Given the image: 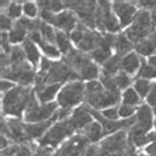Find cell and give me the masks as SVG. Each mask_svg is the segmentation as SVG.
<instances>
[{
  "instance_id": "603a6c76",
  "label": "cell",
  "mask_w": 156,
  "mask_h": 156,
  "mask_svg": "<svg viewBox=\"0 0 156 156\" xmlns=\"http://www.w3.org/2000/svg\"><path fill=\"white\" fill-rule=\"evenodd\" d=\"M134 49H135V53L139 54V56H143V57H151L155 54V49H154V45L152 42L146 38V40L138 42V44L134 45Z\"/></svg>"
},
{
  "instance_id": "d6a6232c",
  "label": "cell",
  "mask_w": 156,
  "mask_h": 156,
  "mask_svg": "<svg viewBox=\"0 0 156 156\" xmlns=\"http://www.w3.org/2000/svg\"><path fill=\"white\" fill-rule=\"evenodd\" d=\"M101 114L107 120H118L119 118V108L118 107H108L101 111Z\"/></svg>"
},
{
  "instance_id": "836d02e7",
  "label": "cell",
  "mask_w": 156,
  "mask_h": 156,
  "mask_svg": "<svg viewBox=\"0 0 156 156\" xmlns=\"http://www.w3.org/2000/svg\"><path fill=\"white\" fill-rule=\"evenodd\" d=\"M0 27H2L3 32H5V30H11V29L13 28L12 19H9L7 15L2 13V16H0Z\"/></svg>"
},
{
  "instance_id": "4316f807",
  "label": "cell",
  "mask_w": 156,
  "mask_h": 156,
  "mask_svg": "<svg viewBox=\"0 0 156 156\" xmlns=\"http://www.w3.org/2000/svg\"><path fill=\"white\" fill-rule=\"evenodd\" d=\"M40 33H41L42 38H44V41L54 45V42H56V30L52 28V25L46 24V23H44V21H41Z\"/></svg>"
},
{
  "instance_id": "6da1fadb",
  "label": "cell",
  "mask_w": 156,
  "mask_h": 156,
  "mask_svg": "<svg viewBox=\"0 0 156 156\" xmlns=\"http://www.w3.org/2000/svg\"><path fill=\"white\" fill-rule=\"evenodd\" d=\"M33 90L29 86H15L12 90L7 91L3 95V111L7 115H13L19 118L23 112H25L29 97Z\"/></svg>"
},
{
  "instance_id": "f35d334b",
  "label": "cell",
  "mask_w": 156,
  "mask_h": 156,
  "mask_svg": "<svg viewBox=\"0 0 156 156\" xmlns=\"http://www.w3.org/2000/svg\"><path fill=\"white\" fill-rule=\"evenodd\" d=\"M120 156H139V154H136V152H135V147L134 146L128 144V147L126 148V151H124Z\"/></svg>"
},
{
  "instance_id": "277c9868",
  "label": "cell",
  "mask_w": 156,
  "mask_h": 156,
  "mask_svg": "<svg viewBox=\"0 0 156 156\" xmlns=\"http://www.w3.org/2000/svg\"><path fill=\"white\" fill-rule=\"evenodd\" d=\"M128 147V132L126 131H118L115 134L107 136L102 140L99 144V150L103 154H114V155H122L126 148Z\"/></svg>"
},
{
  "instance_id": "7dc6e473",
  "label": "cell",
  "mask_w": 156,
  "mask_h": 156,
  "mask_svg": "<svg viewBox=\"0 0 156 156\" xmlns=\"http://www.w3.org/2000/svg\"><path fill=\"white\" fill-rule=\"evenodd\" d=\"M139 156H150V155H143V154H140Z\"/></svg>"
},
{
  "instance_id": "d4e9b609",
  "label": "cell",
  "mask_w": 156,
  "mask_h": 156,
  "mask_svg": "<svg viewBox=\"0 0 156 156\" xmlns=\"http://www.w3.org/2000/svg\"><path fill=\"white\" fill-rule=\"evenodd\" d=\"M134 89L139 94L140 98H147L148 94H150V91H151V89H152V83L148 80L136 78L135 82H134Z\"/></svg>"
},
{
  "instance_id": "cb8c5ba5",
  "label": "cell",
  "mask_w": 156,
  "mask_h": 156,
  "mask_svg": "<svg viewBox=\"0 0 156 156\" xmlns=\"http://www.w3.org/2000/svg\"><path fill=\"white\" fill-rule=\"evenodd\" d=\"M140 99L142 98H140L139 94L135 91L134 87H130V89H127V90H124L122 94V103L128 105V106H132V107L139 106Z\"/></svg>"
},
{
  "instance_id": "bcb514c9",
  "label": "cell",
  "mask_w": 156,
  "mask_h": 156,
  "mask_svg": "<svg viewBox=\"0 0 156 156\" xmlns=\"http://www.w3.org/2000/svg\"><path fill=\"white\" fill-rule=\"evenodd\" d=\"M9 4H11L9 2H2V9H4V8H5V5H7V7H9Z\"/></svg>"
},
{
  "instance_id": "ba28073f",
  "label": "cell",
  "mask_w": 156,
  "mask_h": 156,
  "mask_svg": "<svg viewBox=\"0 0 156 156\" xmlns=\"http://www.w3.org/2000/svg\"><path fill=\"white\" fill-rule=\"evenodd\" d=\"M135 118H136V122L131 128L138 130L140 132H144V134L151 132L152 127H154V110L151 108L150 105L147 103L140 105L135 114Z\"/></svg>"
},
{
  "instance_id": "1f68e13d",
  "label": "cell",
  "mask_w": 156,
  "mask_h": 156,
  "mask_svg": "<svg viewBox=\"0 0 156 156\" xmlns=\"http://www.w3.org/2000/svg\"><path fill=\"white\" fill-rule=\"evenodd\" d=\"M23 12H24L29 19H34L38 13L37 5L32 2H27V3H24V5H23Z\"/></svg>"
},
{
  "instance_id": "ab89813d",
  "label": "cell",
  "mask_w": 156,
  "mask_h": 156,
  "mask_svg": "<svg viewBox=\"0 0 156 156\" xmlns=\"http://www.w3.org/2000/svg\"><path fill=\"white\" fill-rule=\"evenodd\" d=\"M148 40L152 42V45H154V49H155V54H156V29L152 32L150 36H148Z\"/></svg>"
},
{
  "instance_id": "ee69618b",
  "label": "cell",
  "mask_w": 156,
  "mask_h": 156,
  "mask_svg": "<svg viewBox=\"0 0 156 156\" xmlns=\"http://www.w3.org/2000/svg\"><path fill=\"white\" fill-rule=\"evenodd\" d=\"M98 156H119V155H114V154H103V152L99 150V152H98Z\"/></svg>"
},
{
  "instance_id": "b9f144b4",
  "label": "cell",
  "mask_w": 156,
  "mask_h": 156,
  "mask_svg": "<svg viewBox=\"0 0 156 156\" xmlns=\"http://www.w3.org/2000/svg\"><path fill=\"white\" fill-rule=\"evenodd\" d=\"M147 62L150 64L152 68H154L155 70H156V54H154V56H151V57H148V60H147Z\"/></svg>"
},
{
  "instance_id": "f6af8a7d",
  "label": "cell",
  "mask_w": 156,
  "mask_h": 156,
  "mask_svg": "<svg viewBox=\"0 0 156 156\" xmlns=\"http://www.w3.org/2000/svg\"><path fill=\"white\" fill-rule=\"evenodd\" d=\"M152 110H154V116H155V119H154V127H155V132H156V107H154Z\"/></svg>"
},
{
  "instance_id": "f546056e",
  "label": "cell",
  "mask_w": 156,
  "mask_h": 156,
  "mask_svg": "<svg viewBox=\"0 0 156 156\" xmlns=\"http://www.w3.org/2000/svg\"><path fill=\"white\" fill-rule=\"evenodd\" d=\"M21 13H23V7L20 5V3L17 2H12L9 4V7L7 8V16H8L9 19H15V20H19V19H21Z\"/></svg>"
},
{
  "instance_id": "60d3db41",
  "label": "cell",
  "mask_w": 156,
  "mask_h": 156,
  "mask_svg": "<svg viewBox=\"0 0 156 156\" xmlns=\"http://www.w3.org/2000/svg\"><path fill=\"white\" fill-rule=\"evenodd\" d=\"M9 147V142L8 139H5V135H2V151Z\"/></svg>"
},
{
  "instance_id": "44dd1931",
  "label": "cell",
  "mask_w": 156,
  "mask_h": 156,
  "mask_svg": "<svg viewBox=\"0 0 156 156\" xmlns=\"http://www.w3.org/2000/svg\"><path fill=\"white\" fill-rule=\"evenodd\" d=\"M27 34L29 36V32L27 29H24L20 24H15L13 28L9 30L8 33V37H9V42L11 44H23L25 40H27Z\"/></svg>"
},
{
  "instance_id": "7c38bea8",
  "label": "cell",
  "mask_w": 156,
  "mask_h": 156,
  "mask_svg": "<svg viewBox=\"0 0 156 156\" xmlns=\"http://www.w3.org/2000/svg\"><path fill=\"white\" fill-rule=\"evenodd\" d=\"M52 123H53V119L46 120V122H40V123H24V128H25L27 135L29 136V139L40 140L48 132Z\"/></svg>"
},
{
  "instance_id": "ac0fdd59",
  "label": "cell",
  "mask_w": 156,
  "mask_h": 156,
  "mask_svg": "<svg viewBox=\"0 0 156 156\" xmlns=\"http://www.w3.org/2000/svg\"><path fill=\"white\" fill-rule=\"evenodd\" d=\"M99 76H101L99 68L93 60L89 61L87 64L78 72L80 80H85V81H89V82H90V81H97L99 78Z\"/></svg>"
},
{
  "instance_id": "83f0119b",
  "label": "cell",
  "mask_w": 156,
  "mask_h": 156,
  "mask_svg": "<svg viewBox=\"0 0 156 156\" xmlns=\"http://www.w3.org/2000/svg\"><path fill=\"white\" fill-rule=\"evenodd\" d=\"M9 56V65H20L23 62H25V53L23 48H19V46H13Z\"/></svg>"
},
{
  "instance_id": "8992f818",
  "label": "cell",
  "mask_w": 156,
  "mask_h": 156,
  "mask_svg": "<svg viewBox=\"0 0 156 156\" xmlns=\"http://www.w3.org/2000/svg\"><path fill=\"white\" fill-rule=\"evenodd\" d=\"M58 103L57 102H49V103H41L36 108L30 111H27L24 115V119L27 123H40L50 120L57 112Z\"/></svg>"
},
{
  "instance_id": "3957f363",
  "label": "cell",
  "mask_w": 156,
  "mask_h": 156,
  "mask_svg": "<svg viewBox=\"0 0 156 156\" xmlns=\"http://www.w3.org/2000/svg\"><path fill=\"white\" fill-rule=\"evenodd\" d=\"M74 131H76V128H74L70 118L61 120V122H56L48 130V132L38 140V144L53 148L58 146L61 142H64L66 138H70Z\"/></svg>"
},
{
  "instance_id": "e0dca14e",
  "label": "cell",
  "mask_w": 156,
  "mask_h": 156,
  "mask_svg": "<svg viewBox=\"0 0 156 156\" xmlns=\"http://www.w3.org/2000/svg\"><path fill=\"white\" fill-rule=\"evenodd\" d=\"M114 49L116 52L115 53L116 56L124 57V56H127L128 53L132 52V49H134V44H132V42L126 37V34L124 33H119V34H116Z\"/></svg>"
},
{
  "instance_id": "2e32d148",
  "label": "cell",
  "mask_w": 156,
  "mask_h": 156,
  "mask_svg": "<svg viewBox=\"0 0 156 156\" xmlns=\"http://www.w3.org/2000/svg\"><path fill=\"white\" fill-rule=\"evenodd\" d=\"M82 134L86 136L89 142L91 143H97L102 139V136H105V132H103V127L98 120H94L93 123L87 124L86 127L82 130Z\"/></svg>"
},
{
  "instance_id": "ffe728a7",
  "label": "cell",
  "mask_w": 156,
  "mask_h": 156,
  "mask_svg": "<svg viewBox=\"0 0 156 156\" xmlns=\"http://www.w3.org/2000/svg\"><path fill=\"white\" fill-rule=\"evenodd\" d=\"M56 44H57V48L60 49V52L64 56H66V54L70 53L74 49L72 46L70 37L66 36V33L62 32V30H56Z\"/></svg>"
},
{
  "instance_id": "d6986e66",
  "label": "cell",
  "mask_w": 156,
  "mask_h": 156,
  "mask_svg": "<svg viewBox=\"0 0 156 156\" xmlns=\"http://www.w3.org/2000/svg\"><path fill=\"white\" fill-rule=\"evenodd\" d=\"M120 61H122V57L114 54L110 60L102 65V76L101 77H114L115 74H118L120 72Z\"/></svg>"
},
{
  "instance_id": "4dcf8cb0",
  "label": "cell",
  "mask_w": 156,
  "mask_h": 156,
  "mask_svg": "<svg viewBox=\"0 0 156 156\" xmlns=\"http://www.w3.org/2000/svg\"><path fill=\"white\" fill-rule=\"evenodd\" d=\"M118 108H119V118H123V119H130L132 116H135V114H136L135 107L128 106V105L122 103Z\"/></svg>"
},
{
  "instance_id": "74e56055",
  "label": "cell",
  "mask_w": 156,
  "mask_h": 156,
  "mask_svg": "<svg viewBox=\"0 0 156 156\" xmlns=\"http://www.w3.org/2000/svg\"><path fill=\"white\" fill-rule=\"evenodd\" d=\"M13 87H15V85H13V83H11V82H8V81H5V80H3V81H2V91L4 93V94H5L7 91L12 90Z\"/></svg>"
},
{
  "instance_id": "7a4b0ae2",
  "label": "cell",
  "mask_w": 156,
  "mask_h": 156,
  "mask_svg": "<svg viewBox=\"0 0 156 156\" xmlns=\"http://www.w3.org/2000/svg\"><path fill=\"white\" fill-rule=\"evenodd\" d=\"M85 101V83L82 81H74L60 90L57 95V103L61 108H72Z\"/></svg>"
},
{
  "instance_id": "9a60e30c",
  "label": "cell",
  "mask_w": 156,
  "mask_h": 156,
  "mask_svg": "<svg viewBox=\"0 0 156 156\" xmlns=\"http://www.w3.org/2000/svg\"><path fill=\"white\" fill-rule=\"evenodd\" d=\"M23 50L25 53V57L28 62L33 66L34 69L38 66V62H41V58H40V52H38V48L34 42L30 40V38H27V40L23 42Z\"/></svg>"
},
{
  "instance_id": "5b68a950",
  "label": "cell",
  "mask_w": 156,
  "mask_h": 156,
  "mask_svg": "<svg viewBox=\"0 0 156 156\" xmlns=\"http://www.w3.org/2000/svg\"><path fill=\"white\" fill-rule=\"evenodd\" d=\"M90 142L83 134H78L72 136L69 140L62 144L60 150H57L53 156H82L85 150L90 146Z\"/></svg>"
},
{
  "instance_id": "7402d4cb",
  "label": "cell",
  "mask_w": 156,
  "mask_h": 156,
  "mask_svg": "<svg viewBox=\"0 0 156 156\" xmlns=\"http://www.w3.org/2000/svg\"><path fill=\"white\" fill-rule=\"evenodd\" d=\"M134 25H138L140 28H146V29H155L152 27L151 23V12L147 9H139L138 13L135 15V19L132 21Z\"/></svg>"
},
{
  "instance_id": "8d00e7d4",
  "label": "cell",
  "mask_w": 156,
  "mask_h": 156,
  "mask_svg": "<svg viewBox=\"0 0 156 156\" xmlns=\"http://www.w3.org/2000/svg\"><path fill=\"white\" fill-rule=\"evenodd\" d=\"M16 156H33V154H32V150H30V147L28 144H23V146H20V148H19Z\"/></svg>"
},
{
  "instance_id": "d590c367",
  "label": "cell",
  "mask_w": 156,
  "mask_h": 156,
  "mask_svg": "<svg viewBox=\"0 0 156 156\" xmlns=\"http://www.w3.org/2000/svg\"><path fill=\"white\" fill-rule=\"evenodd\" d=\"M147 105H150L151 107H156V82L152 83V89L147 97Z\"/></svg>"
},
{
  "instance_id": "8fae6325",
  "label": "cell",
  "mask_w": 156,
  "mask_h": 156,
  "mask_svg": "<svg viewBox=\"0 0 156 156\" xmlns=\"http://www.w3.org/2000/svg\"><path fill=\"white\" fill-rule=\"evenodd\" d=\"M142 64H143V60L139 57V54H136L135 52H131V53H128L127 56L122 57L120 70H123L128 76H134V74H138Z\"/></svg>"
},
{
  "instance_id": "52a82bcc",
  "label": "cell",
  "mask_w": 156,
  "mask_h": 156,
  "mask_svg": "<svg viewBox=\"0 0 156 156\" xmlns=\"http://www.w3.org/2000/svg\"><path fill=\"white\" fill-rule=\"evenodd\" d=\"M136 3L130 2H114L112 3V12L119 20L120 28H128L135 19L136 11Z\"/></svg>"
},
{
  "instance_id": "c3c4849f",
  "label": "cell",
  "mask_w": 156,
  "mask_h": 156,
  "mask_svg": "<svg viewBox=\"0 0 156 156\" xmlns=\"http://www.w3.org/2000/svg\"><path fill=\"white\" fill-rule=\"evenodd\" d=\"M2 156H8V155H2Z\"/></svg>"
},
{
  "instance_id": "f1b7e54d",
  "label": "cell",
  "mask_w": 156,
  "mask_h": 156,
  "mask_svg": "<svg viewBox=\"0 0 156 156\" xmlns=\"http://www.w3.org/2000/svg\"><path fill=\"white\" fill-rule=\"evenodd\" d=\"M138 78H143V80H155L156 78V70L148 64V62L143 61L142 66H140L138 72Z\"/></svg>"
},
{
  "instance_id": "4fadbf2b",
  "label": "cell",
  "mask_w": 156,
  "mask_h": 156,
  "mask_svg": "<svg viewBox=\"0 0 156 156\" xmlns=\"http://www.w3.org/2000/svg\"><path fill=\"white\" fill-rule=\"evenodd\" d=\"M61 87V83H50V85H44L41 87H36V97L38 102L41 103H49L52 102L53 98L58 95L57 93Z\"/></svg>"
},
{
  "instance_id": "e575fe53",
  "label": "cell",
  "mask_w": 156,
  "mask_h": 156,
  "mask_svg": "<svg viewBox=\"0 0 156 156\" xmlns=\"http://www.w3.org/2000/svg\"><path fill=\"white\" fill-rule=\"evenodd\" d=\"M33 156H53L52 154V147L46 146H38L33 152Z\"/></svg>"
},
{
  "instance_id": "5bb4252c",
  "label": "cell",
  "mask_w": 156,
  "mask_h": 156,
  "mask_svg": "<svg viewBox=\"0 0 156 156\" xmlns=\"http://www.w3.org/2000/svg\"><path fill=\"white\" fill-rule=\"evenodd\" d=\"M111 49H112V46L108 44V41L105 38V34H103L102 44H101V46H98L95 50H93V52L90 53V58H93V60L95 61V64L103 65L105 62L108 61L112 57Z\"/></svg>"
},
{
  "instance_id": "30bf717a",
  "label": "cell",
  "mask_w": 156,
  "mask_h": 156,
  "mask_svg": "<svg viewBox=\"0 0 156 156\" xmlns=\"http://www.w3.org/2000/svg\"><path fill=\"white\" fill-rule=\"evenodd\" d=\"M70 120H72L76 130H83L87 124L94 122V120H93V115L89 112L86 106H81V107L76 108V110L73 111L72 116H70Z\"/></svg>"
},
{
  "instance_id": "7bdbcfd3",
  "label": "cell",
  "mask_w": 156,
  "mask_h": 156,
  "mask_svg": "<svg viewBox=\"0 0 156 156\" xmlns=\"http://www.w3.org/2000/svg\"><path fill=\"white\" fill-rule=\"evenodd\" d=\"M151 23H152V27L156 29V9L151 11Z\"/></svg>"
},
{
  "instance_id": "9c48e42d",
  "label": "cell",
  "mask_w": 156,
  "mask_h": 156,
  "mask_svg": "<svg viewBox=\"0 0 156 156\" xmlns=\"http://www.w3.org/2000/svg\"><path fill=\"white\" fill-rule=\"evenodd\" d=\"M77 16L73 11H64V12L56 15V20H54V25L58 28V30H62L65 33H72L78 24Z\"/></svg>"
},
{
  "instance_id": "484cf974",
  "label": "cell",
  "mask_w": 156,
  "mask_h": 156,
  "mask_svg": "<svg viewBox=\"0 0 156 156\" xmlns=\"http://www.w3.org/2000/svg\"><path fill=\"white\" fill-rule=\"evenodd\" d=\"M112 80H114L116 87H118L119 90H127V89H130L131 77L128 76L127 73H124L123 70H120L118 74H115V76L112 77Z\"/></svg>"
}]
</instances>
